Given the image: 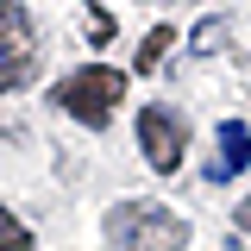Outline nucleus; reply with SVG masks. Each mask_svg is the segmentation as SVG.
Returning a JSON list of instances; mask_svg holds the SVG:
<instances>
[{
	"label": "nucleus",
	"instance_id": "obj_1",
	"mask_svg": "<svg viewBox=\"0 0 251 251\" xmlns=\"http://www.w3.org/2000/svg\"><path fill=\"white\" fill-rule=\"evenodd\" d=\"M107 239H113V251H182L188 226L157 201H120L107 214Z\"/></svg>",
	"mask_w": 251,
	"mask_h": 251
},
{
	"label": "nucleus",
	"instance_id": "obj_2",
	"mask_svg": "<svg viewBox=\"0 0 251 251\" xmlns=\"http://www.w3.org/2000/svg\"><path fill=\"white\" fill-rule=\"evenodd\" d=\"M120 94H126V75H120V69L82 63V69H69L57 88H50V100H57L69 120H82V126H107L113 107H120Z\"/></svg>",
	"mask_w": 251,
	"mask_h": 251
},
{
	"label": "nucleus",
	"instance_id": "obj_3",
	"mask_svg": "<svg viewBox=\"0 0 251 251\" xmlns=\"http://www.w3.org/2000/svg\"><path fill=\"white\" fill-rule=\"evenodd\" d=\"M31 69H38V44H31V19L25 6H13V0H0V94L25 88Z\"/></svg>",
	"mask_w": 251,
	"mask_h": 251
},
{
	"label": "nucleus",
	"instance_id": "obj_4",
	"mask_svg": "<svg viewBox=\"0 0 251 251\" xmlns=\"http://www.w3.org/2000/svg\"><path fill=\"white\" fill-rule=\"evenodd\" d=\"M138 145H145V163H151L157 176H170L188 151V126L182 113H170V107H145L138 113Z\"/></svg>",
	"mask_w": 251,
	"mask_h": 251
},
{
	"label": "nucleus",
	"instance_id": "obj_5",
	"mask_svg": "<svg viewBox=\"0 0 251 251\" xmlns=\"http://www.w3.org/2000/svg\"><path fill=\"white\" fill-rule=\"evenodd\" d=\"M245 163H251V126H245V120H226V126H220V157L207 163V182L239 176Z\"/></svg>",
	"mask_w": 251,
	"mask_h": 251
},
{
	"label": "nucleus",
	"instance_id": "obj_6",
	"mask_svg": "<svg viewBox=\"0 0 251 251\" xmlns=\"http://www.w3.org/2000/svg\"><path fill=\"white\" fill-rule=\"evenodd\" d=\"M170 44H176V31H170V25H151V31H145V44H138V69L151 75L157 63H163V50H170Z\"/></svg>",
	"mask_w": 251,
	"mask_h": 251
},
{
	"label": "nucleus",
	"instance_id": "obj_7",
	"mask_svg": "<svg viewBox=\"0 0 251 251\" xmlns=\"http://www.w3.org/2000/svg\"><path fill=\"white\" fill-rule=\"evenodd\" d=\"M0 251H31V232L6 214V207H0Z\"/></svg>",
	"mask_w": 251,
	"mask_h": 251
},
{
	"label": "nucleus",
	"instance_id": "obj_8",
	"mask_svg": "<svg viewBox=\"0 0 251 251\" xmlns=\"http://www.w3.org/2000/svg\"><path fill=\"white\" fill-rule=\"evenodd\" d=\"M88 38H94V44H107V38H113V19H107V13H88Z\"/></svg>",
	"mask_w": 251,
	"mask_h": 251
},
{
	"label": "nucleus",
	"instance_id": "obj_9",
	"mask_svg": "<svg viewBox=\"0 0 251 251\" xmlns=\"http://www.w3.org/2000/svg\"><path fill=\"white\" fill-rule=\"evenodd\" d=\"M239 226H245V232H251V201H239Z\"/></svg>",
	"mask_w": 251,
	"mask_h": 251
}]
</instances>
